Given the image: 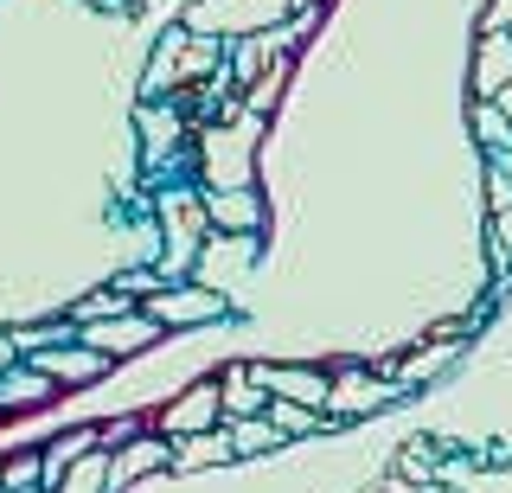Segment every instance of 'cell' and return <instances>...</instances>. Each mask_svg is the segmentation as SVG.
<instances>
[{
	"label": "cell",
	"instance_id": "1",
	"mask_svg": "<svg viewBox=\"0 0 512 493\" xmlns=\"http://www.w3.org/2000/svg\"><path fill=\"white\" fill-rule=\"evenodd\" d=\"M256 385L263 391H282V397H301V404H327V372H282V365H256Z\"/></svg>",
	"mask_w": 512,
	"mask_h": 493
},
{
	"label": "cell",
	"instance_id": "2",
	"mask_svg": "<svg viewBox=\"0 0 512 493\" xmlns=\"http://www.w3.org/2000/svg\"><path fill=\"white\" fill-rule=\"evenodd\" d=\"M224 410V397H218V385H199V391H186L180 404L167 410V417H160V429H173V436H180V429H205Z\"/></svg>",
	"mask_w": 512,
	"mask_h": 493
},
{
	"label": "cell",
	"instance_id": "3",
	"mask_svg": "<svg viewBox=\"0 0 512 493\" xmlns=\"http://www.w3.org/2000/svg\"><path fill=\"white\" fill-rule=\"evenodd\" d=\"M160 333V321H148V314H141V321H116V327H90L84 340L96 346V353H141V346H148Z\"/></svg>",
	"mask_w": 512,
	"mask_h": 493
},
{
	"label": "cell",
	"instance_id": "4",
	"mask_svg": "<svg viewBox=\"0 0 512 493\" xmlns=\"http://www.w3.org/2000/svg\"><path fill=\"white\" fill-rule=\"evenodd\" d=\"M506 77H512V39L487 33V39H480V65H474V90H480V97H493Z\"/></svg>",
	"mask_w": 512,
	"mask_h": 493
},
{
	"label": "cell",
	"instance_id": "5",
	"mask_svg": "<svg viewBox=\"0 0 512 493\" xmlns=\"http://www.w3.org/2000/svg\"><path fill=\"white\" fill-rule=\"evenodd\" d=\"M224 308L218 295H154L148 301V321H212Z\"/></svg>",
	"mask_w": 512,
	"mask_h": 493
},
{
	"label": "cell",
	"instance_id": "6",
	"mask_svg": "<svg viewBox=\"0 0 512 493\" xmlns=\"http://www.w3.org/2000/svg\"><path fill=\"white\" fill-rule=\"evenodd\" d=\"M167 461H173V449H167V442H135L128 455H116V461H109V487H128L135 474H148V468H167Z\"/></svg>",
	"mask_w": 512,
	"mask_h": 493
},
{
	"label": "cell",
	"instance_id": "7",
	"mask_svg": "<svg viewBox=\"0 0 512 493\" xmlns=\"http://www.w3.org/2000/svg\"><path fill=\"white\" fill-rule=\"evenodd\" d=\"M391 385H378V378H346V385H327V404L333 410H378Z\"/></svg>",
	"mask_w": 512,
	"mask_h": 493
},
{
	"label": "cell",
	"instance_id": "8",
	"mask_svg": "<svg viewBox=\"0 0 512 493\" xmlns=\"http://www.w3.org/2000/svg\"><path fill=\"white\" fill-rule=\"evenodd\" d=\"M96 365H103V353H39V372L52 378H96Z\"/></svg>",
	"mask_w": 512,
	"mask_h": 493
},
{
	"label": "cell",
	"instance_id": "9",
	"mask_svg": "<svg viewBox=\"0 0 512 493\" xmlns=\"http://www.w3.org/2000/svg\"><path fill=\"white\" fill-rule=\"evenodd\" d=\"M224 455H237V449H231V436H192V442H180V449H173V461H180V468H199V461H224Z\"/></svg>",
	"mask_w": 512,
	"mask_h": 493
},
{
	"label": "cell",
	"instance_id": "10",
	"mask_svg": "<svg viewBox=\"0 0 512 493\" xmlns=\"http://www.w3.org/2000/svg\"><path fill=\"white\" fill-rule=\"evenodd\" d=\"M103 487H109V461H103V455L77 461V468H71V481H64V493H103Z\"/></svg>",
	"mask_w": 512,
	"mask_h": 493
},
{
	"label": "cell",
	"instance_id": "11",
	"mask_svg": "<svg viewBox=\"0 0 512 493\" xmlns=\"http://www.w3.org/2000/svg\"><path fill=\"white\" fill-rule=\"evenodd\" d=\"M269 417H276V436H295V429H314L320 423L314 410H288L282 397H269Z\"/></svg>",
	"mask_w": 512,
	"mask_h": 493
},
{
	"label": "cell",
	"instance_id": "12",
	"mask_svg": "<svg viewBox=\"0 0 512 493\" xmlns=\"http://www.w3.org/2000/svg\"><path fill=\"white\" fill-rule=\"evenodd\" d=\"M26 481H39V461H32V455H20V461H7V468H0V487H26Z\"/></svg>",
	"mask_w": 512,
	"mask_h": 493
},
{
	"label": "cell",
	"instance_id": "13",
	"mask_svg": "<svg viewBox=\"0 0 512 493\" xmlns=\"http://www.w3.org/2000/svg\"><path fill=\"white\" fill-rule=\"evenodd\" d=\"M474 122H480V135H487V141H493V148H500V141H512V122L500 116V109H480V116H474Z\"/></svg>",
	"mask_w": 512,
	"mask_h": 493
},
{
	"label": "cell",
	"instance_id": "14",
	"mask_svg": "<svg viewBox=\"0 0 512 493\" xmlns=\"http://www.w3.org/2000/svg\"><path fill=\"white\" fill-rule=\"evenodd\" d=\"M218 218H224V225H256V205H231V199H218Z\"/></svg>",
	"mask_w": 512,
	"mask_h": 493
},
{
	"label": "cell",
	"instance_id": "15",
	"mask_svg": "<svg viewBox=\"0 0 512 493\" xmlns=\"http://www.w3.org/2000/svg\"><path fill=\"white\" fill-rule=\"evenodd\" d=\"M493 237H500V257H512V212L493 218Z\"/></svg>",
	"mask_w": 512,
	"mask_h": 493
},
{
	"label": "cell",
	"instance_id": "16",
	"mask_svg": "<svg viewBox=\"0 0 512 493\" xmlns=\"http://www.w3.org/2000/svg\"><path fill=\"white\" fill-rule=\"evenodd\" d=\"M506 20H512V0H493V13H487V33H500Z\"/></svg>",
	"mask_w": 512,
	"mask_h": 493
},
{
	"label": "cell",
	"instance_id": "17",
	"mask_svg": "<svg viewBox=\"0 0 512 493\" xmlns=\"http://www.w3.org/2000/svg\"><path fill=\"white\" fill-rule=\"evenodd\" d=\"M493 97H500V116L512 122V77H506V84H500V90H493Z\"/></svg>",
	"mask_w": 512,
	"mask_h": 493
},
{
	"label": "cell",
	"instance_id": "18",
	"mask_svg": "<svg viewBox=\"0 0 512 493\" xmlns=\"http://www.w3.org/2000/svg\"><path fill=\"white\" fill-rule=\"evenodd\" d=\"M13 359V340H7V333H0V365H7Z\"/></svg>",
	"mask_w": 512,
	"mask_h": 493
}]
</instances>
